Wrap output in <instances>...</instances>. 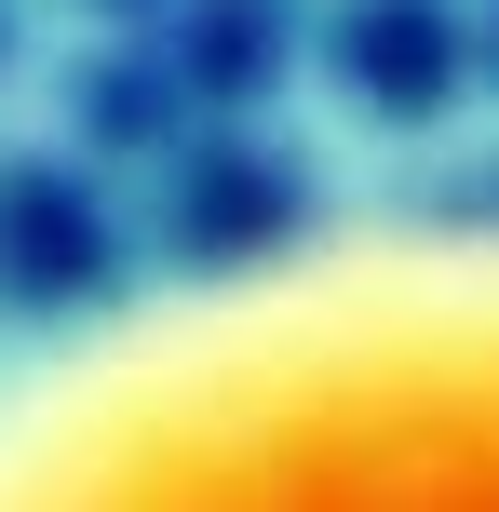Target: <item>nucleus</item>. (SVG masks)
<instances>
[{"label":"nucleus","instance_id":"nucleus-1","mask_svg":"<svg viewBox=\"0 0 499 512\" xmlns=\"http://www.w3.org/2000/svg\"><path fill=\"white\" fill-rule=\"evenodd\" d=\"M0 512H499V216L284 243L27 351Z\"/></svg>","mask_w":499,"mask_h":512}]
</instances>
